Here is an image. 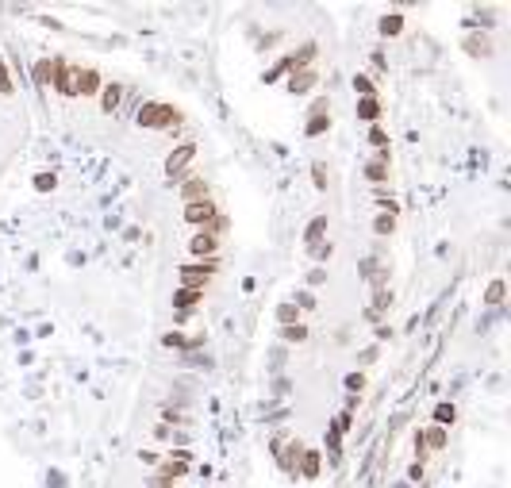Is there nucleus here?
<instances>
[{
  "label": "nucleus",
  "mask_w": 511,
  "mask_h": 488,
  "mask_svg": "<svg viewBox=\"0 0 511 488\" xmlns=\"http://www.w3.org/2000/svg\"><path fill=\"white\" fill-rule=\"evenodd\" d=\"M392 304V292H377V304H373V315H381L384 308Z\"/></svg>",
  "instance_id": "nucleus-36"
},
{
  "label": "nucleus",
  "mask_w": 511,
  "mask_h": 488,
  "mask_svg": "<svg viewBox=\"0 0 511 488\" xmlns=\"http://www.w3.org/2000/svg\"><path fill=\"white\" fill-rule=\"evenodd\" d=\"M227 227H231V219L224 216V211H219V216H216V219H212V223H208V227H204V231H212V235H216V239H219V235H227Z\"/></svg>",
  "instance_id": "nucleus-28"
},
{
  "label": "nucleus",
  "mask_w": 511,
  "mask_h": 488,
  "mask_svg": "<svg viewBox=\"0 0 511 488\" xmlns=\"http://www.w3.org/2000/svg\"><path fill=\"white\" fill-rule=\"evenodd\" d=\"M354 93H358L361 100H366V96H377V85H373V77H366V73H358V77H354Z\"/></svg>",
  "instance_id": "nucleus-25"
},
{
  "label": "nucleus",
  "mask_w": 511,
  "mask_h": 488,
  "mask_svg": "<svg viewBox=\"0 0 511 488\" xmlns=\"http://www.w3.org/2000/svg\"><path fill=\"white\" fill-rule=\"evenodd\" d=\"M188 254L200 258V262H208V258L219 254V239H216L212 231H196L193 239H188Z\"/></svg>",
  "instance_id": "nucleus-7"
},
{
  "label": "nucleus",
  "mask_w": 511,
  "mask_h": 488,
  "mask_svg": "<svg viewBox=\"0 0 511 488\" xmlns=\"http://www.w3.org/2000/svg\"><path fill=\"white\" fill-rule=\"evenodd\" d=\"M327 112H331V100H327V96H316V100H311V112H308V116H327Z\"/></svg>",
  "instance_id": "nucleus-31"
},
{
  "label": "nucleus",
  "mask_w": 511,
  "mask_h": 488,
  "mask_svg": "<svg viewBox=\"0 0 511 488\" xmlns=\"http://www.w3.org/2000/svg\"><path fill=\"white\" fill-rule=\"evenodd\" d=\"M193 158H196V143L173 146L169 158H166V177H169V185H181V181H185V169L193 166Z\"/></svg>",
  "instance_id": "nucleus-3"
},
{
  "label": "nucleus",
  "mask_w": 511,
  "mask_h": 488,
  "mask_svg": "<svg viewBox=\"0 0 511 488\" xmlns=\"http://www.w3.org/2000/svg\"><path fill=\"white\" fill-rule=\"evenodd\" d=\"M311 177H316V189H327V169H323V161H316V166H311Z\"/></svg>",
  "instance_id": "nucleus-33"
},
{
  "label": "nucleus",
  "mask_w": 511,
  "mask_h": 488,
  "mask_svg": "<svg viewBox=\"0 0 511 488\" xmlns=\"http://www.w3.org/2000/svg\"><path fill=\"white\" fill-rule=\"evenodd\" d=\"M454 419H458V408H454V404H439V408H434V427L446 430Z\"/></svg>",
  "instance_id": "nucleus-21"
},
{
  "label": "nucleus",
  "mask_w": 511,
  "mask_h": 488,
  "mask_svg": "<svg viewBox=\"0 0 511 488\" xmlns=\"http://www.w3.org/2000/svg\"><path fill=\"white\" fill-rule=\"evenodd\" d=\"M369 143H373L377 150H389V135H384V131H381V127H377V124H373V131H369Z\"/></svg>",
  "instance_id": "nucleus-30"
},
{
  "label": "nucleus",
  "mask_w": 511,
  "mask_h": 488,
  "mask_svg": "<svg viewBox=\"0 0 511 488\" xmlns=\"http://www.w3.org/2000/svg\"><path fill=\"white\" fill-rule=\"evenodd\" d=\"M346 388H350V393H361V388H366V377H361V373H350V377H346Z\"/></svg>",
  "instance_id": "nucleus-35"
},
{
  "label": "nucleus",
  "mask_w": 511,
  "mask_h": 488,
  "mask_svg": "<svg viewBox=\"0 0 511 488\" xmlns=\"http://www.w3.org/2000/svg\"><path fill=\"white\" fill-rule=\"evenodd\" d=\"M373 231L381 235V239H384V235H392V231H396V216H384V211H381V216L373 219Z\"/></svg>",
  "instance_id": "nucleus-26"
},
{
  "label": "nucleus",
  "mask_w": 511,
  "mask_h": 488,
  "mask_svg": "<svg viewBox=\"0 0 511 488\" xmlns=\"http://www.w3.org/2000/svg\"><path fill=\"white\" fill-rule=\"evenodd\" d=\"M51 77H54V58H43V62H39V66H35V85H51Z\"/></svg>",
  "instance_id": "nucleus-24"
},
{
  "label": "nucleus",
  "mask_w": 511,
  "mask_h": 488,
  "mask_svg": "<svg viewBox=\"0 0 511 488\" xmlns=\"http://www.w3.org/2000/svg\"><path fill=\"white\" fill-rule=\"evenodd\" d=\"M423 450H446V430L442 427H431L423 435Z\"/></svg>",
  "instance_id": "nucleus-20"
},
{
  "label": "nucleus",
  "mask_w": 511,
  "mask_h": 488,
  "mask_svg": "<svg viewBox=\"0 0 511 488\" xmlns=\"http://www.w3.org/2000/svg\"><path fill=\"white\" fill-rule=\"evenodd\" d=\"M135 124L146 127V131H173V127L181 124V108H173V104H162V100H146L143 108H138Z\"/></svg>",
  "instance_id": "nucleus-1"
},
{
  "label": "nucleus",
  "mask_w": 511,
  "mask_h": 488,
  "mask_svg": "<svg viewBox=\"0 0 511 488\" xmlns=\"http://www.w3.org/2000/svg\"><path fill=\"white\" fill-rule=\"evenodd\" d=\"M77 66H70L65 58H54V77H51V85L58 88V96H65V100H73L77 96Z\"/></svg>",
  "instance_id": "nucleus-5"
},
{
  "label": "nucleus",
  "mask_w": 511,
  "mask_h": 488,
  "mask_svg": "<svg viewBox=\"0 0 511 488\" xmlns=\"http://www.w3.org/2000/svg\"><path fill=\"white\" fill-rule=\"evenodd\" d=\"M204 304V292L196 289H173V308H177V315H188L193 308Z\"/></svg>",
  "instance_id": "nucleus-11"
},
{
  "label": "nucleus",
  "mask_w": 511,
  "mask_h": 488,
  "mask_svg": "<svg viewBox=\"0 0 511 488\" xmlns=\"http://www.w3.org/2000/svg\"><path fill=\"white\" fill-rule=\"evenodd\" d=\"M77 96H96L104 88V77H101V70H93V66H77Z\"/></svg>",
  "instance_id": "nucleus-8"
},
{
  "label": "nucleus",
  "mask_w": 511,
  "mask_h": 488,
  "mask_svg": "<svg viewBox=\"0 0 511 488\" xmlns=\"http://www.w3.org/2000/svg\"><path fill=\"white\" fill-rule=\"evenodd\" d=\"M277 335L285 338V343H308V327H304V323H288V327H277Z\"/></svg>",
  "instance_id": "nucleus-17"
},
{
  "label": "nucleus",
  "mask_w": 511,
  "mask_h": 488,
  "mask_svg": "<svg viewBox=\"0 0 511 488\" xmlns=\"http://www.w3.org/2000/svg\"><path fill=\"white\" fill-rule=\"evenodd\" d=\"M143 461H146V466H158V461H162V454H154V450H146V454H143Z\"/></svg>",
  "instance_id": "nucleus-37"
},
{
  "label": "nucleus",
  "mask_w": 511,
  "mask_h": 488,
  "mask_svg": "<svg viewBox=\"0 0 511 488\" xmlns=\"http://www.w3.org/2000/svg\"><path fill=\"white\" fill-rule=\"evenodd\" d=\"M327 127H331V116H311V119H308V127H304V131H308L311 139H316V135H323Z\"/></svg>",
  "instance_id": "nucleus-27"
},
{
  "label": "nucleus",
  "mask_w": 511,
  "mask_h": 488,
  "mask_svg": "<svg viewBox=\"0 0 511 488\" xmlns=\"http://www.w3.org/2000/svg\"><path fill=\"white\" fill-rule=\"evenodd\" d=\"M484 304H489V308H496V304H504V281H492L489 284V289H484Z\"/></svg>",
  "instance_id": "nucleus-23"
},
{
  "label": "nucleus",
  "mask_w": 511,
  "mask_h": 488,
  "mask_svg": "<svg viewBox=\"0 0 511 488\" xmlns=\"http://www.w3.org/2000/svg\"><path fill=\"white\" fill-rule=\"evenodd\" d=\"M196 200H212V185L196 173H185V181H181V204H196Z\"/></svg>",
  "instance_id": "nucleus-6"
},
{
  "label": "nucleus",
  "mask_w": 511,
  "mask_h": 488,
  "mask_svg": "<svg viewBox=\"0 0 511 488\" xmlns=\"http://www.w3.org/2000/svg\"><path fill=\"white\" fill-rule=\"evenodd\" d=\"M366 177H369L373 185H384V181H389V161H381V158L366 161Z\"/></svg>",
  "instance_id": "nucleus-18"
},
{
  "label": "nucleus",
  "mask_w": 511,
  "mask_h": 488,
  "mask_svg": "<svg viewBox=\"0 0 511 488\" xmlns=\"http://www.w3.org/2000/svg\"><path fill=\"white\" fill-rule=\"evenodd\" d=\"M216 216H219V204H216V200H196V204H185V208H181V219H185L188 227H196V231H204V227H208Z\"/></svg>",
  "instance_id": "nucleus-4"
},
{
  "label": "nucleus",
  "mask_w": 511,
  "mask_h": 488,
  "mask_svg": "<svg viewBox=\"0 0 511 488\" xmlns=\"http://www.w3.org/2000/svg\"><path fill=\"white\" fill-rule=\"evenodd\" d=\"M465 54H473V58H489L492 54V39L489 35H465Z\"/></svg>",
  "instance_id": "nucleus-14"
},
{
  "label": "nucleus",
  "mask_w": 511,
  "mask_h": 488,
  "mask_svg": "<svg viewBox=\"0 0 511 488\" xmlns=\"http://www.w3.org/2000/svg\"><path fill=\"white\" fill-rule=\"evenodd\" d=\"M296 308H300V312H311V308H316V296H311V292H300V296H296Z\"/></svg>",
  "instance_id": "nucleus-34"
},
{
  "label": "nucleus",
  "mask_w": 511,
  "mask_h": 488,
  "mask_svg": "<svg viewBox=\"0 0 511 488\" xmlns=\"http://www.w3.org/2000/svg\"><path fill=\"white\" fill-rule=\"evenodd\" d=\"M403 31V15L392 12V15H381V35H400Z\"/></svg>",
  "instance_id": "nucleus-22"
},
{
  "label": "nucleus",
  "mask_w": 511,
  "mask_h": 488,
  "mask_svg": "<svg viewBox=\"0 0 511 488\" xmlns=\"http://www.w3.org/2000/svg\"><path fill=\"white\" fill-rule=\"evenodd\" d=\"M358 119H366V124H377V119H381V100H377V96H366V100H358Z\"/></svg>",
  "instance_id": "nucleus-16"
},
{
  "label": "nucleus",
  "mask_w": 511,
  "mask_h": 488,
  "mask_svg": "<svg viewBox=\"0 0 511 488\" xmlns=\"http://www.w3.org/2000/svg\"><path fill=\"white\" fill-rule=\"evenodd\" d=\"M319 466H323V454H319V450H308V446H304L296 473H304V477H319Z\"/></svg>",
  "instance_id": "nucleus-13"
},
{
  "label": "nucleus",
  "mask_w": 511,
  "mask_h": 488,
  "mask_svg": "<svg viewBox=\"0 0 511 488\" xmlns=\"http://www.w3.org/2000/svg\"><path fill=\"white\" fill-rule=\"evenodd\" d=\"M277 450H281V469H285L288 477H296V466H300L304 442H300V438H285V442L277 446Z\"/></svg>",
  "instance_id": "nucleus-10"
},
{
  "label": "nucleus",
  "mask_w": 511,
  "mask_h": 488,
  "mask_svg": "<svg viewBox=\"0 0 511 488\" xmlns=\"http://www.w3.org/2000/svg\"><path fill=\"white\" fill-rule=\"evenodd\" d=\"M316 85H319V73H316V70H296V73H288V81H285V88H288L292 96L311 93Z\"/></svg>",
  "instance_id": "nucleus-9"
},
{
  "label": "nucleus",
  "mask_w": 511,
  "mask_h": 488,
  "mask_svg": "<svg viewBox=\"0 0 511 488\" xmlns=\"http://www.w3.org/2000/svg\"><path fill=\"white\" fill-rule=\"evenodd\" d=\"M119 100H123V85H119V81H104V88H101V108L112 116V112L119 108Z\"/></svg>",
  "instance_id": "nucleus-12"
},
{
  "label": "nucleus",
  "mask_w": 511,
  "mask_h": 488,
  "mask_svg": "<svg viewBox=\"0 0 511 488\" xmlns=\"http://www.w3.org/2000/svg\"><path fill=\"white\" fill-rule=\"evenodd\" d=\"M219 273V258H208V262H185L177 265V277H181V289H196L204 292L208 289V281Z\"/></svg>",
  "instance_id": "nucleus-2"
},
{
  "label": "nucleus",
  "mask_w": 511,
  "mask_h": 488,
  "mask_svg": "<svg viewBox=\"0 0 511 488\" xmlns=\"http://www.w3.org/2000/svg\"><path fill=\"white\" fill-rule=\"evenodd\" d=\"M323 235H327V216H316L308 227H304V242H308V246H319Z\"/></svg>",
  "instance_id": "nucleus-15"
},
{
  "label": "nucleus",
  "mask_w": 511,
  "mask_h": 488,
  "mask_svg": "<svg viewBox=\"0 0 511 488\" xmlns=\"http://www.w3.org/2000/svg\"><path fill=\"white\" fill-rule=\"evenodd\" d=\"M288 323H300V308H296L292 300H285V304L277 308V327H288Z\"/></svg>",
  "instance_id": "nucleus-19"
},
{
  "label": "nucleus",
  "mask_w": 511,
  "mask_h": 488,
  "mask_svg": "<svg viewBox=\"0 0 511 488\" xmlns=\"http://www.w3.org/2000/svg\"><path fill=\"white\" fill-rule=\"evenodd\" d=\"M54 185H58V177H54V173H39V177H35V189H39V192L54 189Z\"/></svg>",
  "instance_id": "nucleus-32"
},
{
  "label": "nucleus",
  "mask_w": 511,
  "mask_h": 488,
  "mask_svg": "<svg viewBox=\"0 0 511 488\" xmlns=\"http://www.w3.org/2000/svg\"><path fill=\"white\" fill-rule=\"evenodd\" d=\"M0 93H4V96H12V93H15V85H12V73H8L4 58H0Z\"/></svg>",
  "instance_id": "nucleus-29"
}]
</instances>
